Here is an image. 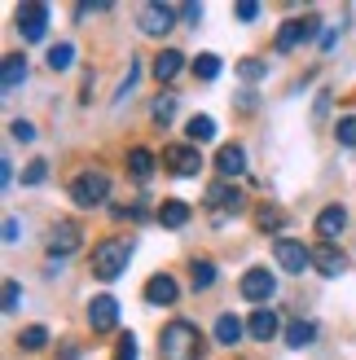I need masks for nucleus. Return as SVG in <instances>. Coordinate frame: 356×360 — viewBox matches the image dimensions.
<instances>
[{
	"label": "nucleus",
	"instance_id": "9b49d317",
	"mask_svg": "<svg viewBox=\"0 0 356 360\" xmlns=\"http://www.w3.org/2000/svg\"><path fill=\"white\" fill-rule=\"evenodd\" d=\"M312 268L322 277H339V273H348V255L334 242H322V246H317V255H312Z\"/></svg>",
	"mask_w": 356,
	"mask_h": 360
},
{
	"label": "nucleus",
	"instance_id": "9d476101",
	"mask_svg": "<svg viewBox=\"0 0 356 360\" xmlns=\"http://www.w3.org/2000/svg\"><path fill=\"white\" fill-rule=\"evenodd\" d=\"M312 35H317V18H304V22H299V18H291V22L277 31V53H291L295 44H308Z\"/></svg>",
	"mask_w": 356,
	"mask_h": 360
},
{
	"label": "nucleus",
	"instance_id": "f8f14e48",
	"mask_svg": "<svg viewBox=\"0 0 356 360\" xmlns=\"http://www.w3.org/2000/svg\"><path fill=\"white\" fill-rule=\"evenodd\" d=\"M75 246H80V224H70V220L53 224V233H49V255H53V259H58V255H70Z\"/></svg>",
	"mask_w": 356,
	"mask_h": 360
},
{
	"label": "nucleus",
	"instance_id": "1a4fd4ad",
	"mask_svg": "<svg viewBox=\"0 0 356 360\" xmlns=\"http://www.w3.org/2000/svg\"><path fill=\"white\" fill-rule=\"evenodd\" d=\"M88 326H93V334H110L119 326V303L110 295H97L88 303Z\"/></svg>",
	"mask_w": 356,
	"mask_h": 360
},
{
	"label": "nucleus",
	"instance_id": "c9c22d12",
	"mask_svg": "<svg viewBox=\"0 0 356 360\" xmlns=\"http://www.w3.org/2000/svg\"><path fill=\"white\" fill-rule=\"evenodd\" d=\"M234 13H238V22H255V18H260V5H251V0H246V5H238Z\"/></svg>",
	"mask_w": 356,
	"mask_h": 360
},
{
	"label": "nucleus",
	"instance_id": "aec40b11",
	"mask_svg": "<svg viewBox=\"0 0 356 360\" xmlns=\"http://www.w3.org/2000/svg\"><path fill=\"white\" fill-rule=\"evenodd\" d=\"M0 84H5V93H13L18 84H27V58H23V53H9V58H5V70H0Z\"/></svg>",
	"mask_w": 356,
	"mask_h": 360
},
{
	"label": "nucleus",
	"instance_id": "72a5a7b5",
	"mask_svg": "<svg viewBox=\"0 0 356 360\" xmlns=\"http://www.w3.org/2000/svg\"><path fill=\"white\" fill-rule=\"evenodd\" d=\"M9 132H13V141H35V128H31L27 119H13V123H9Z\"/></svg>",
	"mask_w": 356,
	"mask_h": 360
},
{
	"label": "nucleus",
	"instance_id": "0eeeda50",
	"mask_svg": "<svg viewBox=\"0 0 356 360\" xmlns=\"http://www.w3.org/2000/svg\"><path fill=\"white\" fill-rule=\"evenodd\" d=\"M273 255H277V264L286 268V273H304V268H312V250L304 242H295V238H277Z\"/></svg>",
	"mask_w": 356,
	"mask_h": 360
},
{
	"label": "nucleus",
	"instance_id": "6e6552de",
	"mask_svg": "<svg viewBox=\"0 0 356 360\" xmlns=\"http://www.w3.org/2000/svg\"><path fill=\"white\" fill-rule=\"evenodd\" d=\"M18 31L27 35V40H44L49 31V5H40V0H31V5H18Z\"/></svg>",
	"mask_w": 356,
	"mask_h": 360
},
{
	"label": "nucleus",
	"instance_id": "2f4dec72",
	"mask_svg": "<svg viewBox=\"0 0 356 360\" xmlns=\"http://www.w3.org/2000/svg\"><path fill=\"white\" fill-rule=\"evenodd\" d=\"M238 75H242V79H251V84H255V79L264 75V62H260V58H242V62H238Z\"/></svg>",
	"mask_w": 356,
	"mask_h": 360
},
{
	"label": "nucleus",
	"instance_id": "6ab92c4d",
	"mask_svg": "<svg viewBox=\"0 0 356 360\" xmlns=\"http://www.w3.org/2000/svg\"><path fill=\"white\" fill-rule=\"evenodd\" d=\"M158 224H163V229H185V224H189V202H181V198H167V202L158 207Z\"/></svg>",
	"mask_w": 356,
	"mask_h": 360
},
{
	"label": "nucleus",
	"instance_id": "f257e3e1",
	"mask_svg": "<svg viewBox=\"0 0 356 360\" xmlns=\"http://www.w3.org/2000/svg\"><path fill=\"white\" fill-rule=\"evenodd\" d=\"M203 356V330L193 321H172L158 334V360H198Z\"/></svg>",
	"mask_w": 356,
	"mask_h": 360
},
{
	"label": "nucleus",
	"instance_id": "f3484780",
	"mask_svg": "<svg viewBox=\"0 0 356 360\" xmlns=\"http://www.w3.org/2000/svg\"><path fill=\"white\" fill-rule=\"evenodd\" d=\"M207 207H216V211H242V193L234 189V185H229V180H224V185H211L207 189Z\"/></svg>",
	"mask_w": 356,
	"mask_h": 360
},
{
	"label": "nucleus",
	"instance_id": "7ed1b4c3",
	"mask_svg": "<svg viewBox=\"0 0 356 360\" xmlns=\"http://www.w3.org/2000/svg\"><path fill=\"white\" fill-rule=\"evenodd\" d=\"M106 193H110V176L97 172V167H88V172L75 176V185H70V202L88 211V207H101Z\"/></svg>",
	"mask_w": 356,
	"mask_h": 360
},
{
	"label": "nucleus",
	"instance_id": "4be33fe9",
	"mask_svg": "<svg viewBox=\"0 0 356 360\" xmlns=\"http://www.w3.org/2000/svg\"><path fill=\"white\" fill-rule=\"evenodd\" d=\"M312 338H317V326H312V321H304V316H295L291 326H286V347H295V352H304Z\"/></svg>",
	"mask_w": 356,
	"mask_h": 360
},
{
	"label": "nucleus",
	"instance_id": "dca6fc26",
	"mask_svg": "<svg viewBox=\"0 0 356 360\" xmlns=\"http://www.w3.org/2000/svg\"><path fill=\"white\" fill-rule=\"evenodd\" d=\"M277 330H281V321H277V312H273V308L251 312V338H255V343H273Z\"/></svg>",
	"mask_w": 356,
	"mask_h": 360
},
{
	"label": "nucleus",
	"instance_id": "7c9ffc66",
	"mask_svg": "<svg viewBox=\"0 0 356 360\" xmlns=\"http://www.w3.org/2000/svg\"><path fill=\"white\" fill-rule=\"evenodd\" d=\"M49 180V163L44 158H35V163H27V172H23V185H44Z\"/></svg>",
	"mask_w": 356,
	"mask_h": 360
},
{
	"label": "nucleus",
	"instance_id": "473e14b6",
	"mask_svg": "<svg viewBox=\"0 0 356 360\" xmlns=\"http://www.w3.org/2000/svg\"><path fill=\"white\" fill-rule=\"evenodd\" d=\"M18 303H23V285L9 277V281H5V312H9V316L18 312Z\"/></svg>",
	"mask_w": 356,
	"mask_h": 360
},
{
	"label": "nucleus",
	"instance_id": "c85d7f7f",
	"mask_svg": "<svg viewBox=\"0 0 356 360\" xmlns=\"http://www.w3.org/2000/svg\"><path fill=\"white\" fill-rule=\"evenodd\" d=\"M70 62H75V49L70 44H53L49 49V66L53 70H70Z\"/></svg>",
	"mask_w": 356,
	"mask_h": 360
},
{
	"label": "nucleus",
	"instance_id": "ddd939ff",
	"mask_svg": "<svg viewBox=\"0 0 356 360\" xmlns=\"http://www.w3.org/2000/svg\"><path fill=\"white\" fill-rule=\"evenodd\" d=\"M176 295H181V285H176L167 273H158L146 281V303H154V308H167V303H176Z\"/></svg>",
	"mask_w": 356,
	"mask_h": 360
},
{
	"label": "nucleus",
	"instance_id": "423d86ee",
	"mask_svg": "<svg viewBox=\"0 0 356 360\" xmlns=\"http://www.w3.org/2000/svg\"><path fill=\"white\" fill-rule=\"evenodd\" d=\"M238 290H242V299H246V303H269V299L277 295V277L269 273V268H251V273L242 277Z\"/></svg>",
	"mask_w": 356,
	"mask_h": 360
},
{
	"label": "nucleus",
	"instance_id": "ea45409f",
	"mask_svg": "<svg viewBox=\"0 0 356 360\" xmlns=\"http://www.w3.org/2000/svg\"><path fill=\"white\" fill-rule=\"evenodd\" d=\"M5 242H9V246L18 242V220H13V215H9V220H5Z\"/></svg>",
	"mask_w": 356,
	"mask_h": 360
},
{
	"label": "nucleus",
	"instance_id": "e433bc0d",
	"mask_svg": "<svg viewBox=\"0 0 356 360\" xmlns=\"http://www.w3.org/2000/svg\"><path fill=\"white\" fill-rule=\"evenodd\" d=\"M132 88H136V66H128V79L119 84V101H128V93H132Z\"/></svg>",
	"mask_w": 356,
	"mask_h": 360
},
{
	"label": "nucleus",
	"instance_id": "58836bf2",
	"mask_svg": "<svg viewBox=\"0 0 356 360\" xmlns=\"http://www.w3.org/2000/svg\"><path fill=\"white\" fill-rule=\"evenodd\" d=\"M260 224H264V229H281V215H277V211H264Z\"/></svg>",
	"mask_w": 356,
	"mask_h": 360
},
{
	"label": "nucleus",
	"instance_id": "a19ab883",
	"mask_svg": "<svg viewBox=\"0 0 356 360\" xmlns=\"http://www.w3.org/2000/svg\"><path fill=\"white\" fill-rule=\"evenodd\" d=\"M0 185H13V163H9V158L0 163Z\"/></svg>",
	"mask_w": 356,
	"mask_h": 360
},
{
	"label": "nucleus",
	"instance_id": "2eb2a0df",
	"mask_svg": "<svg viewBox=\"0 0 356 360\" xmlns=\"http://www.w3.org/2000/svg\"><path fill=\"white\" fill-rule=\"evenodd\" d=\"M216 172H220L224 180L242 176V172H246V150H242V146H220V154H216Z\"/></svg>",
	"mask_w": 356,
	"mask_h": 360
},
{
	"label": "nucleus",
	"instance_id": "cd10ccee",
	"mask_svg": "<svg viewBox=\"0 0 356 360\" xmlns=\"http://www.w3.org/2000/svg\"><path fill=\"white\" fill-rule=\"evenodd\" d=\"M193 75H198V79H216V75H220V58H216V53H198Z\"/></svg>",
	"mask_w": 356,
	"mask_h": 360
},
{
	"label": "nucleus",
	"instance_id": "a878e982",
	"mask_svg": "<svg viewBox=\"0 0 356 360\" xmlns=\"http://www.w3.org/2000/svg\"><path fill=\"white\" fill-rule=\"evenodd\" d=\"M49 343V330L44 326H27L23 334H18V347H27V352H40Z\"/></svg>",
	"mask_w": 356,
	"mask_h": 360
},
{
	"label": "nucleus",
	"instance_id": "393cba45",
	"mask_svg": "<svg viewBox=\"0 0 356 360\" xmlns=\"http://www.w3.org/2000/svg\"><path fill=\"white\" fill-rule=\"evenodd\" d=\"M189 277H193V290H211V285H216V264H207V259H193Z\"/></svg>",
	"mask_w": 356,
	"mask_h": 360
},
{
	"label": "nucleus",
	"instance_id": "4c0bfd02",
	"mask_svg": "<svg viewBox=\"0 0 356 360\" xmlns=\"http://www.w3.org/2000/svg\"><path fill=\"white\" fill-rule=\"evenodd\" d=\"M181 18L185 22H203V5H181Z\"/></svg>",
	"mask_w": 356,
	"mask_h": 360
},
{
	"label": "nucleus",
	"instance_id": "bb28decb",
	"mask_svg": "<svg viewBox=\"0 0 356 360\" xmlns=\"http://www.w3.org/2000/svg\"><path fill=\"white\" fill-rule=\"evenodd\" d=\"M150 115H154V123H172V119H176V97H172V93H163V97H154V105H150Z\"/></svg>",
	"mask_w": 356,
	"mask_h": 360
},
{
	"label": "nucleus",
	"instance_id": "412c9836",
	"mask_svg": "<svg viewBox=\"0 0 356 360\" xmlns=\"http://www.w3.org/2000/svg\"><path fill=\"white\" fill-rule=\"evenodd\" d=\"M238 338H242V321L234 312H220L216 316V343L220 347H238Z\"/></svg>",
	"mask_w": 356,
	"mask_h": 360
},
{
	"label": "nucleus",
	"instance_id": "20e7f679",
	"mask_svg": "<svg viewBox=\"0 0 356 360\" xmlns=\"http://www.w3.org/2000/svg\"><path fill=\"white\" fill-rule=\"evenodd\" d=\"M163 163H167L172 176L189 180V176L203 172V154H198V146H167V150H163Z\"/></svg>",
	"mask_w": 356,
	"mask_h": 360
},
{
	"label": "nucleus",
	"instance_id": "f03ea898",
	"mask_svg": "<svg viewBox=\"0 0 356 360\" xmlns=\"http://www.w3.org/2000/svg\"><path fill=\"white\" fill-rule=\"evenodd\" d=\"M132 259V242L128 238H110V242H97L93 246V277L97 281H119L123 268Z\"/></svg>",
	"mask_w": 356,
	"mask_h": 360
},
{
	"label": "nucleus",
	"instance_id": "a211bd4d",
	"mask_svg": "<svg viewBox=\"0 0 356 360\" xmlns=\"http://www.w3.org/2000/svg\"><path fill=\"white\" fill-rule=\"evenodd\" d=\"M181 66H185L181 53H176V49H163V53L154 58V79H158V84H172L176 75H181Z\"/></svg>",
	"mask_w": 356,
	"mask_h": 360
},
{
	"label": "nucleus",
	"instance_id": "c756f323",
	"mask_svg": "<svg viewBox=\"0 0 356 360\" xmlns=\"http://www.w3.org/2000/svg\"><path fill=\"white\" fill-rule=\"evenodd\" d=\"M334 136H339V146H348V150H356V115H348V119H339V128H334Z\"/></svg>",
	"mask_w": 356,
	"mask_h": 360
},
{
	"label": "nucleus",
	"instance_id": "5701e85b",
	"mask_svg": "<svg viewBox=\"0 0 356 360\" xmlns=\"http://www.w3.org/2000/svg\"><path fill=\"white\" fill-rule=\"evenodd\" d=\"M185 132H189V141H193V146H203V141H211V136H216V119H211V115H193Z\"/></svg>",
	"mask_w": 356,
	"mask_h": 360
},
{
	"label": "nucleus",
	"instance_id": "b1692460",
	"mask_svg": "<svg viewBox=\"0 0 356 360\" xmlns=\"http://www.w3.org/2000/svg\"><path fill=\"white\" fill-rule=\"evenodd\" d=\"M128 167H132V176L141 180V185H146V180L154 176V154L150 150H132L128 154Z\"/></svg>",
	"mask_w": 356,
	"mask_h": 360
},
{
	"label": "nucleus",
	"instance_id": "4468645a",
	"mask_svg": "<svg viewBox=\"0 0 356 360\" xmlns=\"http://www.w3.org/2000/svg\"><path fill=\"white\" fill-rule=\"evenodd\" d=\"M348 229V211L334 202V207H326L322 215H317V238H326V242H334L339 233Z\"/></svg>",
	"mask_w": 356,
	"mask_h": 360
},
{
	"label": "nucleus",
	"instance_id": "f704fd0d",
	"mask_svg": "<svg viewBox=\"0 0 356 360\" xmlns=\"http://www.w3.org/2000/svg\"><path fill=\"white\" fill-rule=\"evenodd\" d=\"M115 360H136V338H132V334H123V338H119Z\"/></svg>",
	"mask_w": 356,
	"mask_h": 360
},
{
	"label": "nucleus",
	"instance_id": "39448f33",
	"mask_svg": "<svg viewBox=\"0 0 356 360\" xmlns=\"http://www.w3.org/2000/svg\"><path fill=\"white\" fill-rule=\"evenodd\" d=\"M176 13H181V9L163 5V0H150V5H141L136 22H141V31H146V35H167L172 22H176Z\"/></svg>",
	"mask_w": 356,
	"mask_h": 360
}]
</instances>
